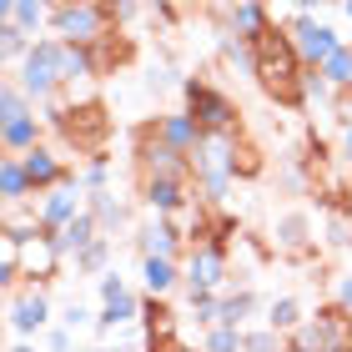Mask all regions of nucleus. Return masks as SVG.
Returning a JSON list of instances; mask_svg holds the SVG:
<instances>
[{
    "label": "nucleus",
    "mask_w": 352,
    "mask_h": 352,
    "mask_svg": "<svg viewBox=\"0 0 352 352\" xmlns=\"http://www.w3.org/2000/svg\"><path fill=\"white\" fill-rule=\"evenodd\" d=\"M302 71H307V60L297 56L287 25L282 30L272 25L267 36L257 41V71H252L257 86L272 96V101H282V106H302Z\"/></svg>",
    "instance_id": "f257e3e1"
},
{
    "label": "nucleus",
    "mask_w": 352,
    "mask_h": 352,
    "mask_svg": "<svg viewBox=\"0 0 352 352\" xmlns=\"http://www.w3.org/2000/svg\"><path fill=\"white\" fill-rule=\"evenodd\" d=\"M10 76L25 86V96L36 106L56 101L60 91H66V76H60V36L51 30V36H36V45L25 51L21 66H10Z\"/></svg>",
    "instance_id": "f03ea898"
},
{
    "label": "nucleus",
    "mask_w": 352,
    "mask_h": 352,
    "mask_svg": "<svg viewBox=\"0 0 352 352\" xmlns=\"http://www.w3.org/2000/svg\"><path fill=\"white\" fill-rule=\"evenodd\" d=\"M287 347H297V352H342V347H352V312H342L338 302L307 312L297 332H287Z\"/></svg>",
    "instance_id": "7ed1b4c3"
},
{
    "label": "nucleus",
    "mask_w": 352,
    "mask_h": 352,
    "mask_svg": "<svg viewBox=\"0 0 352 352\" xmlns=\"http://www.w3.org/2000/svg\"><path fill=\"white\" fill-rule=\"evenodd\" d=\"M111 10L106 0H56V15H51V30L60 41H81V45H96L111 36Z\"/></svg>",
    "instance_id": "20e7f679"
},
{
    "label": "nucleus",
    "mask_w": 352,
    "mask_h": 352,
    "mask_svg": "<svg viewBox=\"0 0 352 352\" xmlns=\"http://www.w3.org/2000/svg\"><path fill=\"white\" fill-rule=\"evenodd\" d=\"M51 322H56V312H51V297H45V282H25L15 292H6V327L15 338H36Z\"/></svg>",
    "instance_id": "39448f33"
},
{
    "label": "nucleus",
    "mask_w": 352,
    "mask_h": 352,
    "mask_svg": "<svg viewBox=\"0 0 352 352\" xmlns=\"http://www.w3.org/2000/svg\"><path fill=\"white\" fill-rule=\"evenodd\" d=\"M182 96H186V111L206 126V131H236V101L227 91H217L206 76H186Z\"/></svg>",
    "instance_id": "423d86ee"
},
{
    "label": "nucleus",
    "mask_w": 352,
    "mask_h": 352,
    "mask_svg": "<svg viewBox=\"0 0 352 352\" xmlns=\"http://www.w3.org/2000/svg\"><path fill=\"white\" fill-rule=\"evenodd\" d=\"M186 287H227L232 282V252L221 247V236H201L186 247Z\"/></svg>",
    "instance_id": "0eeeda50"
},
{
    "label": "nucleus",
    "mask_w": 352,
    "mask_h": 352,
    "mask_svg": "<svg viewBox=\"0 0 352 352\" xmlns=\"http://www.w3.org/2000/svg\"><path fill=\"white\" fill-rule=\"evenodd\" d=\"M287 36H292V45H297V56L307 60V66H322V60L338 51V45L347 41V36H338L317 10H297L292 21H287Z\"/></svg>",
    "instance_id": "6e6552de"
},
{
    "label": "nucleus",
    "mask_w": 352,
    "mask_h": 352,
    "mask_svg": "<svg viewBox=\"0 0 352 352\" xmlns=\"http://www.w3.org/2000/svg\"><path fill=\"white\" fill-rule=\"evenodd\" d=\"M36 212H41V227H45V232H60L76 212H86V186H81V176L71 171L66 182L36 191Z\"/></svg>",
    "instance_id": "1a4fd4ad"
},
{
    "label": "nucleus",
    "mask_w": 352,
    "mask_h": 352,
    "mask_svg": "<svg viewBox=\"0 0 352 352\" xmlns=\"http://www.w3.org/2000/svg\"><path fill=\"white\" fill-rule=\"evenodd\" d=\"M136 171L141 176H191V156L182 146H171L151 131V126H141L136 136Z\"/></svg>",
    "instance_id": "9d476101"
},
{
    "label": "nucleus",
    "mask_w": 352,
    "mask_h": 352,
    "mask_svg": "<svg viewBox=\"0 0 352 352\" xmlns=\"http://www.w3.org/2000/svg\"><path fill=\"white\" fill-rule=\"evenodd\" d=\"M136 252L141 257H151V252H162V257H186V232L171 221V212H151L136 227Z\"/></svg>",
    "instance_id": "9b49d317"
},
{
    "label": "nucleus",
    "mask_w": 352,
    "mask_h": 352,
    "mask_svg": "<svg viewBox=\"0 0 352 352\" xmlns=\"http://www.w3.org/2000/svg\"><path fill=\"white\" fill-rule=\"evenodd\" d=\"M60 262H66V252H60L56 232H36L21 242V267H25V282H51Z\"/></svg>",
    "instance_id": "f8f14e48"
},
{
    "label": "nucleus",
    "mask_w": 352,
    "mask_h": 352,
    "mask_svg": "<svg viewBox=\"0 0 352 352\" xmlns=\"http://www.w3.org/2000/svg\"><path fill=\"white\" fill-rule=\"evenodd\" d=\"M312 242H317V227L307 212H282L272 221V252L277 257H307Z\"/></svg>",
    "instance_id": "ddd939ff"
},
{
    "label": "nucleus",
    "mask_w": 352,
    "mask_h": 352,
    "mask_svg": "<svg viewBox=\"0 0 352 352\" xmlns=\"http://www.w3.org/2000/svg\"><path fill=\"white\" fill-rule=\"evenodd\" d=\"M191 176H141V201H146V212H186L191 201Z\"/></svg>",
    "instance_id": "4468645a"
},
{
    "label": "nucleus",
    "mask_w": 352,
    "mask_h": 352,
    "mask_svg": "<svg viewBox=\"0 0 352 352\" xmlns=\"http://www.w3.org/2000/svg\"><path fill=\"white\" fill-rule=\"evenodd\" d=\"M141 287H146L151 297H171L176 287H186V267H182V257H162V252L141 257Z\"/></svg>",
    "instance_id": "2eb2a0df"
},
{
    "label": "nucleus",
    "mask_w": 352,
    "mask_h": 352,
    "mask_svg": "<svg viewBox=\"0 0 352 352\" xmlns=\"http://www.w3.org/2000/svg\"><path fill=\"white\" fill-rule=\"evenodd\" d=\"M151 131L162 136V141H171V146H182L186 156L201 146V136H206V126L191 116V111H162V116L151 121Z\"/></svg>",
    "instance_id": "dca6fc26"
},
{
    "label": "nucleus",
    "mask_w": 352,
    "mask_h": 352,
    "mask_svg": "<svg viewBox=\"0 0 352 352\" xmlns=\"http://www.w3.org/2000/svg\"><path fill=\"white\" fill-rule=\"evenodd\" d=\"M41 136H45V121L36 116V106L0 116V146L6 151H30V146H41Z\"/></svg>",
    "instance_id": "f3484780"
},
{
    "label": "nucleus",
    "mask_w": 352,
    "mask_h": 352,
    "mask_svg": "<svg viewBox=\"0 0 352 352\" xmlns=\"http://www.w3.org/2000/svg\"><path fill=\"white\" fill-rule=\"evenodd\" d=\"M86 206H91V217L101 221V232H106V236H116V232H126V227H131V201H126V197H116L111 186H96V191H86Z\"/></svg>",
    "instance_id": "a211bd4d"
},
{
    "label": "nucleus",
    "mask_w": 352,
    "mask_h": 352,
    "mask_svg": "<svg viewBox=\"0 0 352 352\" xmlns=\"http://www.w3.org/2000/svg\"><path fill=\"white\" fill-rule=\"evenodd\" d=\"M126 322H141V297L136 287H121L116 297H101V307H96V332H116Z\"/></svg>",
    "instance_id": "6ab92c4d"
},
{
    "label": "nucleus",
    "mask_w": 352,
    "mask_h": 352,
    "mask_svg": "<svg viewBox=\"0 0 352 352\" xmlns=\"http://www.w3.org/2000/svg\"><path fill=\"white\" fill-rule=\"evenodd\" d=\"M221 21H227V25L236 30V36H247V41H262L267 30H272V15H267L262 0H232Z\"/></svg>",
    "instance_id": "aec40b11"
},
{
    "label": "nucleus",
    "mask_w": 352,
    "mask_h": 352,
    "mask_svg": "<svg viewBox=\"0 0 352 352\" xmlns=\"http://www.w3.org/2000/svg\"><path fill=\"white\" fill-rule=\"evenodd\" d=\"M25 156V171H30V186L36 191H45V186H56V182H66V162H60V151H51L41 141V146H30V151H21Z\"/></svg>",
    "instance_id": "412c9836"
},
{
    "label": "nucleus",
    "mask_w": 352,
    "mask_h": 352,
    "mask_svg": "<svg viewBox=\"0 0 352 352\" xmlns=\"http://www.w3.org/2000/svg\"><path fill=\"white\" fill-rule=\"evenodd\" d=\"M0 197H6V201H30V197H36L21 151H6V156H0Z\"/></svg>",
    "instance_id": "4be33fe9"
},
{
    "label": "nucleus",
    "mask_w": 352,
    "mask_h": 352,
    "mask_svg": "<svg viewBox=\"0 0 352 352\" xmlns=\"http://www.w3.org/2000/svg\"><path fill=\"white\" fill-rule=\"evenodd\" d=\"M96 236H101V221H96V217H91V206H86V212H76L66 227L56 232V242H60V252H66V262H71L86 242H96Z\"/></svg>",
    "instance_id": "5701e85b"
},
{
    "label": "nucleus",
    "mask_w": 352,
    "mask_h": 352,
    "mask_svg": "<svg viewBox=\"0 0 352 352\" xmlns=\"http://www.w3.org/2000/svg\"><path fill=\"white\" fill-rule=\"evenodd\" d=\"M257 312H262V297L252 292L247 282L236 287V292H227V287H221V322H232V327H247Z\"/></svg>",
    "instance_id": "b1692460"
},
{
    "label": "nucleus",
    "mask_w": 352,
    "mask_h": 352,
    "mask_svg": "<svg viewBox=\"0 0 352 352\" xmlns=\"http://www.w3.org/2000/svg\"><path fill=\"white\" fill-rule=\"evenodd\" d=\"M71 267H76V277H101V272H111V236L101 232L96 242H86L71 257Z\"/></svg>",
    "instance_id": "393cba45"
},
{
    "label": "nucleus",
    "mask_w": 352,
    "mask_h": 352,
    "mask_svg": "<svg viewBox=\"0 0 352 352\" xmlns=\"http://www.w3.org/2000/svg\"><path fill=\"white\" fill-rule=\"evenodd\" d=\"M30 45H36V36H30L21 21H0V60H6V71H10V66H21Z\"/></svg>",
    "instance_id": "a878e982"
},
{
    "label": "nucleus",
    "mask_w": 352,
    "mask_h": 352,
    "mask_svg": "<svg viewBox=\"0 0 352 352\" xmlns=\"http://www.w3.org/2000/svg\"><path fill=\"white\" fill-rule=\"evenodd\" d=\"M51 15H56V0H15L10 21H21L30 36H41V30H51Z\"/></svg>",
    "instance_id": "bb28decb"
},
{
    "label": "nucleus",
    "mask_w": 352,
    "mask_h": 352,
    "mask_svg": "<svg viewBox=\"0 0 352 352\" xmlns=\"http://www.w3.org/2000/svg\"><path fill=\"white\" fill-rule=\"evenodd\" d=\"M302 317H307V307H302L297 297H272V302H267V322L282 327V332H297Z\"/></svg>",
    "instance_id": "cd10ccee"
},
{
    "label": "nucleus",
    "mask_w": 352,
    "mask_h": 352,
    "mask_svg": "<svg viewBox=\"0 0 352 352\" xmlns=\"http://www.w3.org/2000/svg\"><path fill=\"white\" fill-rule=\"evenodd\" d=\"M302 101H317V106H332V101H338V86L322 76V66H307V71H302Z\"/></svg>",
    "instance_id": "c85d7f7f"
},
{
    "label": "nucleus",
    "mask_w": 352,
    "mask_h": 352,
    "mask_svg": "<svg viewBox=\"0 0 352 352\" xmlns=\"http://www.w3.org/2000/svg\"><path fill=\"white\" fill-rule=\"evenodd\" d=\"M322 76H327V81L338 86V91H347V86H352V41H342L338 51L322 60Z\"/></svg>",
    "instance_id": "c756f323"
},
{
    "label": "nucleus",
    "mask_w": 352,
    "mask_h": 352,
    "mask_svg": "<svg viewBox=\"0 0 352 352\" xmlns=\"http://www.w3.org/2000/svg\"><path fill=\"white\" fill-rule=\"evenodd\" d=\"M242 347H247V352H277V347H287V332L272 327V322H267V327H252V332L242 327Z\"/></svg>",
    "instance_id": "7c9ffc66"
},
{
    "label": "nucleus",
    "mask_w": 352,
    "mask_h": 352,
    "mask_svg": "<svg viewBox=\"0 0 352 352\" xmlns=\"http://www.w3.org/2000/svg\"><path fill=\"white\" fill-rule=\"evenodd\" d=\"M201 342L212 347V352H242V327H232V322H212Z\"/></svg>",
    "instance_id": "2f4dec72"
},
{
    "label": "nucleus",
    "mask_w": 352,
    "mask_h": 352,
    "mask_svg": "<svg viewBox=\"0 0 352 352\" xmlns=\"http://www.w3.org/2000/svg\"><path fill=\"white\" fill-rule=\"evenodd\" d=\"M182 81H186V76L176 71V66H166V60H162V66H151V76H146V91H151V96H162V91H171V86L182 91Z\"/></svg>",
    "instance_id": "473e14b6"
},
{
    "label": "nucleus",
    "mask_w": 352,
    "mask_h": 352,
    "mask_svg": "<svg viewBox=\"0 0 352 352\" xmlns=\"http://www.w3.org/2000/svg\"><path fill=\"white\" fill-rule=\"evenodd\" d=\"M76 176H81V186H86V191L111 186V162H106V156H91V162H86L81 171H76Z\"/></svg>",
    "instance_id": "72a5a7b5"
},
{
    "label": "nucleus",
    "mask_w": 352,
    "mask_h": 352,
    "mask_svg": "<svg viewBox=\"0 0 352 352\" xmlns=\"http://www.w3.org/2000/svg\"><path fill=\"white\" fill-rule=\"evenodd\" d=\"M76 332H81V327H71V322H51V327H45V342H51L56 352H71V347H76Z\"/></svg>",
    "instance_id": "f704fd0d"
},
{
    "label": "nucleus",
    "mask_w": 352,
    "mask_h": 352,
    "mask_svg": "<svg viewBox=\"0 0 352 352\" xmlns=\"http://www.w3.org/2000/svg\"><path fill=\"white\" fill-rule=\"evenodd\" d=\"M332 302H338L342 312H352V272H338V277H332Z\"/></svg>",
    "instance_id": "c9c22d12"
},
{
    "label": "nucleus",
    "mask_w": 352,
    "mask_h": 352,
    "mask_svg": "<svg viewBox=\"0 0 352 352\" xmlns=\"http://www.w3.org/2000/svg\"><path fill=\"white\" fill-rule=\"evenodd\" d=\"M106 10H111V21L126 25V21H136L141 15V0H106Z\"/></svg>",
    "instance_id": "e433bc0d"
},
{
    "label": "nucleus",
    "mask_w": 352,
    "mask_h": 352,
    "mask_svg": "<svg viewBox=\"0 0 352 352\" xmlns=\"http://www.w3.org/2000/svg\"><path fill=\"white\" fill-rule=\"evenodd\" d=\"M60 322H71V327H86V322H96V312L86 307V302H66V312H60Z\"/></svg>",
    "instance_id": "4c0bfd02"
},
{
    "label": "nucleus",
    "mask_w": 352,
    "mask_h": 352,
    "mask_svg": "<svg viewBox=\"0 0 352 352\" xmlns=\"http://www.w3.org/2000/svg\"><path fill=\"white\" fill-rule=\"evenodd\" d=\"M338 156L352 166V121H342V136H338Z\"/></svg>",
    "instance_id": "58836bf2"
},
{
    "label": "nucleus",
    "mask_w": 352,
    "mask_h": 352,
    "mask_svg": "<svg viewBox=\"0 0 352 352\" xmlns=\"http://www.w3.org/2000/svg\"><path fill=\"white\" fill-rule=\"evenodd\" d=\"M282 186L287 191H302V186H307V176H302V171H282Z\"/></svg>",
    "instance_id": "ea45409f"
},
{
    "label": "nucleus",
    "mask_w": 352,
    "mask_h": 352,
    "mask_svg": "<svg viewBox=\"0 0 352 352\" xmlns=\"http://www.w3.org/2000/svg\"><path fill=\"white\" fill-rule=\"evenodd\" d=\"M292 6H297V10H322L327 0H292Z\"/></svg>",
    "instance_id": "a19ab883"
},
{
    "label": "nucleus",
    "mask_w": 352,
    "mask_h": 352,
    "mask_svg": "<svg viewBox=\"0 0 352 352\" xmlns=\"http://www.w3.org/2000/svg\"><path fill=\"white\" fill-rule=\"evenodd\" d=\"M338 6H342V15H347V21H352V0H338Z\"/></svg>",
    "instance_id": "79ce46f5"
},
{
    "label": "nucleus",
    "mask_w": 352,
    "mask_h": 352,
    "mask_svg": "<svg viewBox=\"0 0 352 352\" xmlns=\"http://www.w3.org/2000/svg\"><path fill=\"white\" fill-rule=\"evenodd\" d=\"M347 41H352V30H347Z\"/></svg>",
    "instance_id": "37998d69"
},
{
    "label": "nucleus",
    "mask_w": 352,
    "mask_h": 352,
    "mask_svg": "<svg viewBox=\"0 0 352 352\" xmlns=\"http://www.w3.org/2000/svg\"><path fill=\"white\" fill-rule=\"evenodd\" d=\"M347 252H352V247H347Z\"/></svg>",
    "instance_id": "c03bdc74"
}]
</instances>
